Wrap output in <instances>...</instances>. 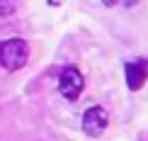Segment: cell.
Returning <instances> with one entry per match:
<instances>
[{
  "label": "cell",
  "mask_w": 148,
  "mask_h": 141,
  "mask_svg": "<svg viewBox=\"0 0 148 141\" xmlns=\"http://www.w3.org/2000/svg\"><path fill=\"white\" fill-rule=\"evenodd\" d=\"M29 61V44L20 36L0 41V66L5 71H20Z\"/></svg>",
  "instance_id": "1"
},
{
  "label": "cell",
  "mask_w": 148,
  "mask_h": 141,
  "mask_svg": "<svg viewBox=\"0 0 148 141\" xmlns=\"http://www.w3.org/2000/svg\"><path fill=\"white\" fill-rule=\"evenodd\" d=\"M85 88V80H83V73H80L75 66H68V68L61 71L58 76V93L66 97V100H78L80 93Z\"/></svg>",
  "instance_id": "2"
},
{
  "label": "cell",
  "mask_w": 148,
  "mask_h": 141,
  "mask_svg": "<svg viewBox=\"0 0 148 141\" xmlns=\"http://www.w3.org/2000/svg\"><path fill=\"white\" fill-rule=\"evenodd\" d=\"M107 124H109V114H107V109L100 107V105L90 107L88 112L83 114V131L88 134V136H100V134L107 129Z\"/></svg>",
  "instance_id": "3"
},
{
  "label": "cell",
  "mask_w": 148,
  "mask_h": 141,
  "mask_svg": "<svg viewBox=\"0 0 148 141\" xmlns=\"http://www.w3.org/2000/svg\"><path fill=\"white\" fill-rule=\"evenodd\" d=\"M124 71H126V85H129V90H138L141 85L146 83V78H148V61L141 58V61H136V63H126Z\"/></svg>",
  "instance_id": "4"
},
{
  "label": "cell",
  "mask_w": 148,
  "mask_h": 141,
  "mask_svg": "<svg viewBox=\"0 0 148 141\" xmlns=\"http://www.w3.org/2000/svg\"><path fill=\"white\" fill-rule=\"evenodd\" d=\"M17 8V0H0V17H10Z\"/></svg>",
  "instance_id": "5"
},
{
  "label": "cell",
  "mask_w": 148,
  "mask_h": 141,
  "mask_svg": "<svg viewBox=\"0 0 148 141\" xmlns=\"http://www.w3.org/2000/svg\"><path fill=\"white\" fill-rule=\"evenodd\" d=\"M102 3H104V5H107V8H114V5H116V3H119V0H102Z\"/></svg>",
  "instance_id": "6"
},
{
  "label": "cell",
  "mask_w": 148,
  "mask_h": 141,
  "mask_svg": "<svg viewBox=\"0 0 148 141\" xmlns=\"http://www.w3.org/2000/svg\"><path fill=\"white\" fill-rule=\"evenodd\" d=\"M124 5H129V8H134V5H138V0H124Z\"/></svg>",
  "instance_id": "7"
}]
</instances>
